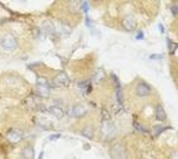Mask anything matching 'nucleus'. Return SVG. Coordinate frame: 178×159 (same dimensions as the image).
I'll return each instance as SVG.
<instances>
[{
    "mask_svg": "<svg viewBox=\"0 0 178 159\" xmlns=\"http://www.w3.org/2000/svg\"><path fill=\"white\" fill-rule=\"evenodd\" d=\"M166 129H171V127H163V126H157V127H154V129H153V133H154V135L156 137H158L161 133H163Z\"/></svg>",
    "mask_w": 178,
    "mask_h": 159,
    "instance_id": "nucleus-17",
    "label": "nucleus"
},
{
    "mask_svg": "<svg viewBox=\"0 0 178 159\" xmlns=\"http://www.w3.org/2000/svg\"><path fill=\"white\" fill-rule=\"evenodd\" d=\"M4 23V19H0V24H3Z\"/></svg>",
    "mask_w": 178,
    "mask_h": 159,
    "instance_id": "nucleus-30",
    "label": "nucleus"
},
{
    "mask_svg": "<svg viewBox=\"0 0 178 159\" xmlns=\"http://www.w3.org/2000/svg\"><path fill=\"white\" fill-rule=\"evenodd\" d=\"M86 112H87V109H86V107L84 105L76 103L69 109V116H71L74 118H81V117H84L86 114Z\"/></svg>",
    "mask_w": 178,
    "mask_h": 159,
    "instance_id": "nucleus-5",
    "label": "nucleus"
},
{
    "mask_svg": "<svg viewBox=\"0 0 178 159\" xmlns=\"http://www.w3.org/2000/svg\"><path fill=\"white\" fill-rule=\"evenodd\" d=\"M71 28L69 26V25H66V24H64V23H61L60 25H59V28H57V30H56V32H60L61 35H64V36H67V35H70L71 34Z\"/></svg>",
    "mask_w": 178,
    "mask_h": 159,
    "instance_id": "nucleus-14",
    "label": "nucleus"
},
{
    "mask_svg": "<svg viewBox=\"0 0 178 159\" xmlns=\"http://www.w3.org/2000/svg\"><path fill=\"white\" fill-rule=\"evenodd\" d=\"M163 58V55L162 54H154V55H151L150 56V60H162Z\"/></svg>",
    "mask_w": 178,
    "mask_h": 159,
    "instance_id": "nucleus-23",
    "label": "nucleus"
},
{
    "mask_svg": "<svg viewBox=\"0 0 178 159\" xmlns=\"http://www.w3.org/2000/svg\"><path fill=\"white\" fill-rule=\"evenodd\" d=\"M93 134H95V129L92 126H86L81 129V135H84L87 139H93Z\"/></svg>",
    "mask_w": 178,
    "mask_h": 159,
    "instance_id": "nucleus-13",
    "label": "nucleus"
},
{
    "mask_svg": "<svg viewBox=\"0 0 178 159\" xmlns=\"http://www.w3.org/2000/svg\"><path fill=\"white\" fill-rule=\"evenodd\" d=\"M43 35V30L41 29H39V28H35L34 29V37L35 39H40Z\"/></svg>",
    "mask_w": 178,
    "mask_h": 159,
    "instance_id": "nucleus-21",
    "label": "nucleus"
},
{
    "mask_svg": "<svg viewBox=\"0 0 178 159\" xmlns=\"http://www.w3.org/2000/svg\"><path fill=\"white\" fill-rule=\"evenodd\" d=\"M122 26L127 30V31H133L137 26V23H136V20L131 16H127L122 20Z\"/></svg>",
    "mask_w": 178,
    "mask_h": 159,
    "instance_id": "nucleus-8",
    "label": "nucleus"
},
{
    "mask_svg": "<svg viewBox=\"0 0 178 159\" xmlns=\"http://www.w3.org/2000/svg\"><path fill=\"white\" fill-rule=\"evenodd\" d=\"M36 92L39 93V96H40V97H49V94H50V88H49L46 85H40V83H37V86H36Z\"/></svg>",
    "mask_w": 178,
    "mask_h": 159,
    "instance_id": "nucleus-12",
    "label": "nucleus"
},
{
    "mask_svg": "<svg viewBox=\"0 0 178 159\" xmlns=\"http://www.w3.org/2000/svg\"><path fill=\"white\" fill-rule=\"evenodd\" d=\"M21 155L24 159H34L35 158V153H34V148L31 146H25L23 148Z\"/></svg>",
    "mask_w": 178,
    "mask_h": 159,
    "instance_id": "nucleus-10",
    "label": "nucleus"
},
{
    "mask_svg": "<svg viewBox=\"0 0 178 159\" xmlns=\"http://www.w3.org/2000/svg\"><path fill=\"white\" fill-rule=\"evenodd\" d=\"M143 37H145V34H143L142 31H138V32H137V35H136V39H137V40H142Z\"/></svg>",
    "mask_w": 178,
    "mask_h": 159,
    "instance_id": "nucleus-27",
    "label": "nucleus"
},
{
    "mask_svg": "<svg viewBox=\"0 0 178 159\" xmlns=\"http://www.w3.org/2000/svg\"><path fill=\"white\" fill-rule=\"evenodd\" d=\"M158 29H160V32L161 34H165V26L162 24H158Z\"/></svg>",
    "mask_w": 178,
    "mask_h": 159,
    "instance_id": "nucleus-28",
    "label": "nucleus"
},
{
    "mask_svg": "<svg viewBox=\"0 0 178 159\" xmlns=\"http://www.w3.org/2000/svg\"><path fill=\"white\" fill-rule=\"evenodd\" d=\"M86 25H87V28H90V29L93 26L92 20H91V17H89V16H86Z\"/></svg>",
    "mask_w": 178,
    "mask_h": 159,
    "instance_id": "nucleus-25",
    "label": "nucleus"
},
{
    "mask_svg": "<svg viewBox=\"0 0 178 159\" xmlns=\"http://www.w3.org/2000/svg\"><path fill=\"white\" fill-rule=\"evenodd\" d=\"M47 111H49L50 114H52L57 119H61L64 117V109H62V107L60 105H52V106H50L47 108Z\"/></svg>",
    "mask_w": 178,
    "mask_h": 159,
    "instance_id": "nucleus-7",
    "label": "nucleus"
},
{
    "mask_svg": "<svg viewBox=\"0 0 178 159\" xmlns=\"http://www.w3.org/2000/svg\"><path fill=\"white\" fill-rule=\"evenodd\" d=\"M52 82H54V85H55L56 88H59V87H65V86H69L70 78H69V76L65 72H60V73H59L52 80Z\"/></svg>",
    "mask_w": 178,
    "mask_h": 159,
    "instance_id": "nucleus-6",
    "label": "nucleus"
},
{
    "mask_svg": "<svg viewBox=\"0 0 178 159\" xmlns=\"http://www.w3.org/2000/svg\"><path fill=\"white\" fill-rule=\"evenodd\" d=\"M101 134L104 137L105 141H108V139L113 138L116 134V127L111 121H102L101 124Z\"/></svg>",
    "mask_w": 178,
    "mask_h": 159,
    "instance_id": "nucleus-2",
    "label": "nucleus"
},
{
    "mask_svg": "<svg viewBox=\"0 0 178 159\" xmlns=\"http://www.w3.org/2000/svg\"><path fill=\"white\" fill-rule=\"evenodd\" d=\"M156 119L160 121V122H165L167 119V114H166V112H165V109L161 105L157 106V108H156Z\"/></svg>",
    "mask_w": 178,
    "mask_h": 159,
    "instance_id": "nucleus-11",
    "label": "nucleus"
},
{
    "mask_svg": "<svg viewBox=\"0 0 178 159\" xmlns=\"http://www.w3.org/2000/svg\"><path fill=\"white\" fill-rule=\"evenodd\" d=\"M80 9H81L84 13H87V11L90 10V4H89L87 2H82L81 5H80Z\"/></svg>",
    "mask_w": 178,
    "mask_h": 159,
    "instance_id": "nucleus-20",
    "label": "nucleus"
},
{
    "mask_svg": "<svg viewBox=\"0 0 178 159\" xmlns=\"http://www.w3.org/2000/svg\"><path fill=\"white\" fill-rule=\"evenodd\" d=\"M92 80H93V82H95V83H102V82H104V80H105V73H104V71H102L101 68H98V70L95 72Z\"/></svg>",
    "mask_w": 178,
    "mask_h": 159,
    "instance_id": "nucleus-15",
    "label": "nucleus"
},
{
    "mask_svg": "<svg viewBox=\"0 0 178 159\" xmlns=\"http://www.w3.org/2000/svg\"><path fill=\"white\" fill-rule=\"evenodd\" d=\"M40 126H41L43 128H45V129H49V128H51V127H52V124H51V123H47V122H46V118H41V121H40Z\"/></svg>",
    "mask_w": 178,
    "mask_h": 159,
    "instance_id": "nucleus-18",
    "label": "nucleus"
},
{
    "mask_svg": "<svg viewBox=\"0 0 178 159\" xmlns=\"http://www.w3.org/2000/svg\"><path fill=\"white\" fill-rule=\"evenodd\" d=\"M171 10H172V14H173V16H177V10H178V6H177V4H173V5L171 6Z\"/></svg>",
    "mask_w": 178,
    "mask_h": 159,
    "instance_id": "nucleus-26",
    "label": "nucleus"
},
{
    "mask_svg": "<svg viewBox=\"0 0 178 159\" xmlns=\"http://www.w3.org/2000/svg\"><path fill=\"white\" fill-rule=\"evenodd\" d=\"M0 46H2L5 51H14L17 47V40L14 35L5 34L2 37V40H0Z\"/></svg>",
    "mask_w": 178,
    "mask_h": 159,
    "instance_id": "nucleus-1",
    "label": "nucleus"
},
{
    "mask_svg": "<svg viewBox=\"0 0 178 159\" xmlns=\"http://www.w3.org/2000/svg\"><path fill=\"white\" fill-rule=\"evenodd\" d=\"M43 158H44V152H41L40 155H39V159H43Z\"/></svg>",
    "mask_w": 178,
    "mask_h": 159,
    "instance_id": "nucleus-29",
    "label": "nucleus"
},
{
    "mask_svg": "<svg viewBox=\"0 0 178 159\" xmlns=\"http://www.w3.org/2000/svg\"><path fill=\"white\" fill-rule=\"evenodd\" d=\"M133 127H134V128H136L137 131H140V132H143V133H148V131H147V129H146V128H145L143 126L138 124L137 122H134V123H133Z\"/></svg>",
    "mask_w": 178,
    "mask_h": 159,
    "instance_id": "nucleus-19",
    "label": "nucleus"
},
{
    "mask_svg": "<svg viewBox=\"0 0 178 159\" xmlns=\"http://www.w3.org/2000/svg\"><path fill=\"white\" fill-rule=\"evenodd\" d=\"M23 134L20 131H17V129H11L9 133H8V141L11 142V143H17L21 139Z\"/></svg>",
    "mask_w": 178,
    "mask_h": 159,
    "instance_id": "nucleus-9",
    "label": "nucleus"
},
{
    "mask_svg": "<svg viewBox=\"0 0 178 159\" xmlns=\"http://www.w3.org/2000/svg\"><path fill=\"white\" fill-rule=\"evenodd\" d=\"M59 138H61V134L60 133H55V134H51L49 137V141H56V139H59Z\"/></svg>",
    "mask_w": 178,
    "mask_h": 159,
    "instance_id": "nucleus-24",
    "label": "nucleus"
},
{
    "mask_svg": "<svg viewBox=\"0 0 178 159\" xmlns=\"http://www.w3.org/2000/svg\"><path fill=\"white\" fill-rule=\"evenodd\" d=\"M151 91H152L151 86L148 83H146L145 81H140L134 87V92L138 97H146L151 93Z\"/></svg>",
    "mask_w": 178,
    "mask_h": 159,
    "instance_id": "nucleus-4",
    "label": "nucleus"
},
{
    "mask_svg": "<svg viewBox=\"0 0 178 159\" xmlns=\"http://www.w3.org/2000/svg\"><path fill=\"white\" fill-rule=\"evenodd\" d=\"M166 41H167V47H168V50H169V55L176 54V51H177V45L172 41L171 39H167Z\"/></svg>",
    "mask_w": 178,
    "mask_h": 159,
    "instance_id": "nucleus-16",
    "label": "nucleus"
},
{
    "mask_svg": "<svg viewBox=\"0 0 178 159\" xmlns=\"http://www.w3.org/2000/svg\"><path fill=\"white\" fill-rule=\"evenodd\" d=\"M110 155L112 159H127V149L123 144L116 143L112 146L110 150Z\"/></svg>",
    "mask_w": 178,
    "mask_h": 159,
    "instance_id": "nucleus-3",
    "label": "nucleus"
},
{
    "mask_svg": "<svg viewBox=\"0 0 178 159\" xmlns=\"http://www.w3.org/2000/svg\"><path fill=\"white\" fill-rule=\"evenodd\" d=\"M117 101H118V103H122V102H123V97H122V91H121V88L117 90Z\"/></svg>",
    "mask_w": 178,
    "mask_h": 159,
    "instance_id": "nucleus-22",
    "label": "nucleus"
}]
</instances>
